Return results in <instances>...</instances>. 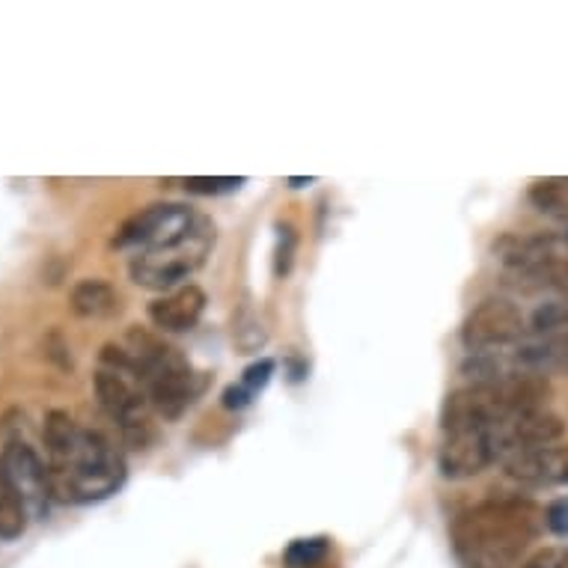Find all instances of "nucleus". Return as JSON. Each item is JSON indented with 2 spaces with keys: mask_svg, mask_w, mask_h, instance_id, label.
I'll return each mask as SVG.
<instances>
[{
  "mask_svg": "<svg viewBox=\"0 0 568 568\" xmlns=\"http://www.w3.org/2000/svg\"><path fill=\"white\" fill-rule=\"evenodd\" d=\"M45 467L51 497L60 504H99L125 483V458L102 432L84 429L65 410L45 417Z\"/></svg>",
  "mask_w": 568,
  "mask_h": 568,
  "instance_id": "1",
  "label": "nucleus"
},
{
  "mask_svg": "<svg viewBox=\"0 0 568 568\" xmlns=\"http://www.w3.org/2000/svg\"><path fill=\"white\" fill-rule=\"evenodd\" d=\"M545 527V513L530 500H485L458 515L453 550L465 568H515Z\"/></svg>",
  "mask_w": 568,
  "mask_h": 568,
  "instance_id": "2",
  "label": "nucleus"
},
{
  "mask_svg": "<svg viewBox=\"0 0 568 568\" xmlns=\"http://www.w3.org/2000/svg\"><path fill=\"white\" fill-rule=\"evenodd\" d=\"M122 354H125L129 369L138 375V382L150 396V405L161 417L179 419L194 405L203 382L176 348L159 343L150 334L131 331L122 345Z\"/></svg>",
  "mask_w": 568,
  "mask_h": 568,
  "instance_id": "3",
  "label": "nucleus"
},
{
  "mask_svg": "<svg viewBox=\"0 0 568 568\" xmlns=\"http://www.w3.org/2000/svg\"><path fill=\"white\" fill-rule=\"evenodd\" d=\"M548 399V384L539 375H509V378H483L449 393L440 410L444 432L479 429L500 419L541 408Z\"/></svg>",
  "mask_w": 568,
  "mask_h": 568,
  "instance_id": "4",
  "label": "nucleus"
},
{
  "mask_svg": "<svg viewBox=\"0 0 568 568\" xmlns=\"http://www.w3.org/2000/svg\"><path fill=\"white\" fill-rule=\"evenodd\" d=\"M95 399L102 410L111 417V423L120 429L125 444L134 449H143L152 438L150 423V396L125 364L122 345H104L102 366L93 375Z\"/></svg>",
  "mask_w": 568,
  "mask_h": 568,
  "instance_id": "5",
  "label": "nucleus"
},
{
  "mask_svg": "<svg viewBox=\"0 0 568 568\" xmlns=\"http://www.w3.org/2000/svg\"><path fill=\"white\" fill-rule=\"evenodd\" d=\"M215 247V224L209 217H196L185 233L173 235L164 244L146 247L131 256V280L143 290L173 292L179 283L194 274Z\"/></svg>",
  "mask_w": 568,
  "mask_h": 568,
  "instance_id": "6",
  "label": "nucleus"
},
{
  "mask_svg": "<svg viewBox=\"0 0 568 568\" xmlns=\"http://www.w3.org/2000/svg\"><path fill=\"white\" fill-rule=\"evenodd\" d=\"M506 268L536 280L541 286H568V233H545L530 239L506 235L494 247Z\"/></svg>",
  "mask_w": 568,
  "mask_h": 568,
  "instance_id": "7",
  "label": "nucleus"
},
{
  "mask_svg": "<svg viewBox=\"0 0 568 568\" xmlns=\"http://www.w3.org/2000/svg\"><path fill=\"white\" fill-rule=\"evenodd\" d=\"M530 336V318L521 307L506 298H488L465 318L462 343L470 354L500 352L509 345H518Z\"/></svg>",
  "mask_w": 568,
  "mask_h": 568,
  "instance_id": "8",
  "label": "nucleus"
},
{
  "mask_svg": "<svg viewBox=\"0 0 568 568\" xmlns=\"http://www.w3.org/2000/svg\"><path fill=\"white\" fill-rule=\"evenodd\" d=\"M194 209L182 203H152L140 209L138 215H131L120 226V233L113 239L116 247H134V251H146L155 244H164L173 235L185 233L187 226L196 221Z\"/></svg>",
  "mask_w": 568,
  "mask_h": 568,
  "instance_id": "9",
  "label": "nucleus"
},
{
  "mask_svg": "<svg viewBox=\"0 0 568 568\" xmlns=\"http://www.w3.org/2000/svg\"><path fill=\"white\" fill-rule=\"evenodd\" d=\"M0 465L19 488L21 500L28 504V513L42 515L45 504L51 500V488H48V467L37 449L30 447L28 440L10 438L0 449Z\"/></svg>",
  "mask_w": 568,
  "mask_h": 568,
  "instance_id": "10",
  "label": "nucleus"
},
{
  "mask_svg": "<svg viewBox=\"0 0 568 568\" xmlns=\"http://www.w3.org/2000/svg\"><path fill=\"white\" fill-rule=\"evenodd\" d=\"M205 292L194 283L187 286H179V290L161 295L150 304V318L152 325L164 331V334H185L200 322V316L205 313Z\"/></svg>",
  "mask_w": 568,
  "mask_h": 568,
  "instance_id": "11",
  "label": "nucleus"
},
{
  "mask_svg": "<svg viewBox=\"0 0 568 568\" xmlns=\"http://www.w3.org/2000/svg\"><path fill=\"white\" fill-rule=\"evenodd\" d=\"M506 474L521 485L550 488V485H568V447H539L521 453L506 462Z\"/></svg>",
  "mask_w": 568,
  "mask_h": 568,
  "instance_id": "12",
  "label": "nucleus"
},
{
  "mask_svg": "<svg viewBox=\"0 0 568 568\" xmlns=\"http://www.w3.org/2000/svg\"><path fill=\"white\" fill-rule=\"evenodd\" d=\"M69 307L81 318H108L120 310V295L108 280L87 277L69 292Z\"/></svg>",
  "mask_w": 568,
  "mask_h": 568,
  "instance_id": "13",
  "label": "nucleus"
},
{
  "mask_svg": "<svg viewBox=\"0 0 568 568\" xmlns=\"http://www.w3.org/2000/svg\"><path fill=\"white\" fill-rule=\"evenodd\" d=\"M28 504L0 465V539H19L28 530Z\"/></svg>",
  "mask_w": 568,
  "mask_h": 568,
  "instance_id": "14",
  "label": "nucleus"
},
{
  "mask_svg": "<svg viewBox=\"0 0 568 568\" xmlns=\"http://www.w3.org/2000/svg\"><path fill=\"white\" fill-rule=\"evenodd\" d=\"M530 334L557 343L568 352V307L562 304H541L530 316Z\"/></svg>",
  "mask_w": 568,
  "mask_h": 568,
  "instance_id": "15",
  "label": "nucleus"
},
{
  "mask_svg": "<svg viewBox=\"0 0 568 568\" xmlns=\"http://www.w3.org/2000/svg\"><path fill=\"white\" fill-rule=\"evenodd\" d=\"M530 203L545 215L568 221V179H545L530 187Z\"/></svg>",
  "mask_w": 568,
  "mask_h": 568,
  "instance_id": "16",
  "label": "nucleus"
},
{
  "mask_svg": "<svg viewBox=\"0 0 568 568\" xmlns=\"http://www.w3.org/2000/svg\"><path fill=\"white\" fill-rule=\"evenodd\" d=\"M327 554H331V541L325 536L295 539L290 548L283 550V562H286V568H316L325 562Z\"/></svg>",
  "mask_w": 568,
  "mask_h": 568,
  "instance_id": "17",
  "label": "nucleus"
},
{
  "mask_svg": "<svg viewBox=\"0 0 568 568\" xmlns=\"http://www.w3.org/2000/svg\"><path fill=\"white\" fill-rule=\"evenodd\" d=\"M244 185V179L233 176H196L187 179L185 187L191 194H203V196H217V194H233Z\"/></svg>",
  "mask_w": 568,
  "mask_h": 568,
  "instance_id": "18",
  "label": "nucleus"
},
{
  "mask_svg": "<svg viewBox=\"0 0 568 568\" xmlns=\"http://www.w3.org/2000/svg\"><path fill=\"white\" fill-rule=\"evenodd\" d=\"M271 375H274V361H271V357H262V361H256V364H251L244 369L242 387L251 393L262 390V387L271 382Z\"/></svg>",
  "mask_w": 568,
  "mask_h": 568,
  "instance_id": "19",
  "label": "nucleus"
},
{
  "mask_svg": "<svg viewBox=\"0 0 568 568\" xmlns=\"http://www.w3.org/2000/svg\"><path fill=\"white\" fill-rule=\"evenodd\" d=\"M521 568H568V545L539 550V554H532Z\"/></svg>",
  "mask_w": 568,
  "mask_h": 568,
  "instance_id": "20",
  "label": "nucleus"
},
{
  "mask_svg": "<svg viewBox=\"0 0 568 568\" xmlns=\"http://www.w3.org/2000/svg\"><path fill=\"white\" fill-rule=\"evenodd\" d=\"M545 527H548L554 536H562V539H568V497H562V500H554V504L545 509Z\"/></svg>",
  "mask_w": 568,
  "mask_h": 568,
  "instance_id": "21",
  "label": "nucleus"
},
{
  "mask_svg": "<svg viewBox=\"0 0 568 568\" xmlns=\"http://www.w3.org/2000/svg\"><path fill=\"white\" fill-rule=\"evenodd\" d=\"M292 253H295V233H292L290 226H286V230H280L277 256H274V274H277V277L290 274Z\"/></svg>",
  "mask_w": 568,
  "mask_h": 568,
  "instance_id": "22",
  "label": "nucleus"
},
{
  "mask_svg": "<svg viewBox=\"0 0 568 568\" xmlns=\"http://www.w3.org/2000/svg\"><path fill=\"white\" fill-rule=\"evenodd\" d=\"M251 399H253V393L244 390L242 384H239V387H230V390L224 393L226 408H244V405H247Z\"/></svg>",
  "mask_w": 568,
  "mask_h": 568,
  "instance_id": "23",
  "label": "nucleus"
}]
</instances>
